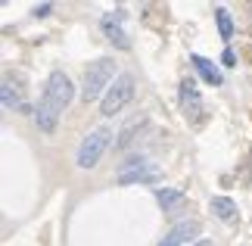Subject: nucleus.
Masks as SVG:
<instances>
[{
	"mask_svg": "<svg viewBox=\"0 0 252 246\" xmlns=\"http://www.w3.org/2000/svg\"><path fill=\"white\" fill-rule=\"evenodd\" d=\"M0 94H3V109H22V112H28V106L19 100V94L13 91V81H9V78H3V87H0Z\"/></svg>",
	"mask_w": 252,
	"mask_h": 246,
	"instance_id": "nucleus-13",
	"label": "nucleus"
},
{
	"mask_svg": "<svg viewBox=\"0 0 252 246\" xmlns=\"http://www.w3.org/2000/svg\"><path fill=\"white\" fill-rule=\"evenodd\" d=\"M221 66H237V56L230 47H224V53H221Z\"/></svg>",
	"mask_w": 252,
	"mask_h": 246,
	"instance_id": "nucleus-16",
	"label": "nucleus"
},
{
	"mask_svg": "<svg viewBox=\"0 0 252 246\" xmlns=\"http://www.w3.org/2000/svg\"><path fill=\"white\" fill-rule=\"evenodd\" d=\"M50 3H41V6H34V16H50Z\"/></svg>",
	"mask_w": 252,
	"mask_h": 246,
	"instance_id": "nucleus-17",
	"label": "nucleus"
},
{
	"mask_svg": "<svg viewBox=\"0 0 252 246\" xmlns=\"http://www.w3.org/2000/svg\"><path fill=\"white\" fill-rule=\"evenodd\" d=\"M122 19H125V13H122V9H115V13H106V16H103V35L109 37V41H112L115 47H119V50H128V47H131V41H128V35H125L122 28H119V22H122Z\"/></svg>",
	"mask_w": 252,
	"mask_h": 246,
	"instance_id": "nucleus-8",
	"label": "nucleus"
},
{
	"mask_svg": "<svg viewBox=\"0 0 252 246\" xmlns=\"http://www.w3.org/2000/svg\"><path fill=\"white\" fill-rule=\"evenodd\" d=\"M115 78H119L115 75V60H109V56H100V60L87 63L84 81H81V100L94 103V100H100V97H106V91H109V84Z\"/></svg>",
	"mask_w": 252,
	"mask_h": 246,
	"instance_id": "nucleus-1",
	"label": "nucleus"
},
{
	"mask_svg": "<svg viewBox=\"0 0 252 246\" xmlns=\"http://www.w3.org/2000/svg\"><path fill=\"white\" fill-rule=\"evenodd\" d=\"M134 87H137V81H134V75L122 72L119 78L112 81V87L106 91V97L100 100V115H106V119H112V115H119L125 106H128L134 100Z\"/></svg>",
	"mask_w": 252,
	"mask_h": 246,
	"instance_id": "nucleus-2",
	"label": "nucleus"
},
{
	"mask_svg": "<svg viewBox=\"0 0 252 246\" xmlns=\"http://www.w3.org/2000/svg\"><path fill=\"white\" fill-rule=\"evenodd\" d=\"M178 97H181V106H184V112H187V115H199L202 112V97H199L196 84H193L190 78H187V81H181Z\"/></svg>",
	"mask_w": 252,
	"mask_h": 246,
	"instance_id": "nucleus-9",
	"label": "nucleus"
},
{
	"mask_svg": "<svg viewBox=\"0 0 252 246\" xmlns=\"http://www.w3.org/2000/svg\"><path fill=\"white\" fill-rule=\"evenodd\" d=\"M215 19H218L221 37H224V41H230V37H234V19H230V13H227L224 6H218V9H215Z\"/></svg>",
	"mask_w": 252,
	"mask_h": 246,
	"instance_id": "nucleus-14",
	"label": "nucleus"
},
{
	"mask_svg": "<svg viewBox=\"0 0 252 246\" xmlns=\"http://www.w3.org/2000/svg\"><path fill=\"white\" fill-rule=\"evenodd\" d=\"M156 200H159V206H162L165 212H174V209L184 203V193L174 190V187H156Z\"/></svg>",
	"mask_w": 252,
	"mask_h": 246,
	"instance_id": "nucleus-11",
	"label": "nucleus"
},
{
	"mask_svg": "<svg viewBox=\"0 0 252 246\" xmlns=\"http://www.w3.org/2000/svg\"><path fill=\"white\" fill-rule=\"evenodd\" d=\"M199 234H202V221L190 218V221L174 224V228L168 231V237H162L159 246H193V243H196L193 237H199Z\"/></svg>",
	"mask_w": 252,
	"mask_h": 246,
	"instance_id": "nucleus-6",
	"label": "nucleus"
},
{
	"mask_svg": "<svg viewBox=\"0 0 252 246\" xmlns=\"http://www.w3.org/2000/svg\"><path fill=\"white\" fill-rule=\"evenodd\" d=\"M119 181L122 187H131V184H159L162 181V172L153 165L150 159H143V156H137V159H128L122 165L119 172Z\"/></svg>",
	"mask_w": 252,
	"mask_h": 246,
	"instance_id": "nucleus-4",
	"label": "nucleus"
},
{
	"mask_svg": "<svg viewBox=\"0 0 252 246\" xmlns=\"http://www.w3.org/2000/svg\"><path fill=\"white\" fill-rule=\"evenodd\" d=\"M193 66H196V72L206 78L209 84H215V87L224 84V75H221V69L212 63V60H206V56H193Z\"/></svg>",
	"mask_w": 252,
	"mask_h": 246,
	"instance_id": "nucleus-10",
	"label": "nucleus"
},
{
	"mask_svg": "<svg viewBox=\"0 0 252 246\" xmlns=\"http://www.w3.org/2000/svg\"><path fill=\"white\" fill-rule=\"evenodd\" d=\"M193 246H212V240H196Z\"/></svg>",
	"mask_w": 252,
	"mask_h": 246,
	"instance_id": "nucleus-18",
	"label": "nucleus"
},
{
	"mask_svg": "<svg viewBox=\"0 0 252 246\" xmlns=\"http://www.w3.org/2000/svg\"><path fill=\"white\" fill-rule=\"evenodd\" d=\"M109 141H112V131H109V128H94V131L81 141L75 162H78L81 169H94V165L103 159V153H106V146H109Z\"/></svg>",
	"mask_w": 252,
	"mask_h": 246,
	"instance_id": "nucleus-3",
	"label": "nucleus"
},
{
	"mask_svg": "<svg viewBox=\"0 0 252 246\" xmlns=\"http://www.w3.org/2000/svg\"><path fill=\"white\" fill-rule=\"evenodd\" d=\"M147 125H150L147 119H140V122H131V125H128V128L122 131V137H119V150H125L128 143H134V137H137V134H140V131H143Z\"/></svg>",
	"mask_w": 252,
	"mask_h": 246,
	"instance_id": "nucleus-15",
	"label": "nucleus"
},
{
	"mask_svg": "<svg viewBox=\"0 0 252 246\" xmlns=\"http://www.w3.org/2000/svg\"><path fill=\"white\" fill-rule=\"evenodd\" d=\"M60 115H63V109L50 100V97H41V100H37L34 122H37V128H41L44 134H53V131H56V125H60Z\"/></svg>",
	"mask_w": 252,
	"mask_h": 246,
	"instance_id": "nucleus-7",
	"label": "nucleus"
},
{
	"mask_svg": "<svg viewBox=\"0 0 252 246\" xmlns=\"http://www.w3.org/2000/svg\"><path fill=\"white\" fill-rule=\"evenodd\" d=\"M209 206H212V212H215L221 221H230V218L237 215V203L230 200V196H212Z\"/></svg>",
	"mask_w": 252,
	"mask_h": 246,
	"instance_id": "nucleus-12",
	"label": "nucleus"
},
{
	"mask_svg": "<svg viewBox=\"0 0 252 246\" xmlns=\"http://www.w3.org/2000/svg\"><path fill=\"white\" fill-rule=\"evenodd\" d=\"M44 97H50V100L60 106V109H65V106L72 103V97H75V84H72V78L65 75V72H50V78H47V87H44Z\"/></svg>",
	"mask_w": 252,
	"mask_h": 246,
	"instance_id": "nucleus-5",
	"label": "nucleus"
}]
</instances>
